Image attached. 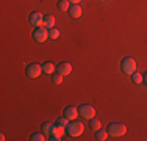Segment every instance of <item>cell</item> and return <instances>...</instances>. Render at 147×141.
Here are the masks:
<instances>
[{"label": "cell", "instance_id": "2", "mask_svg": "<svg viewBox=\"0 0 147 141\" xmlns=\"http://www.w3.org/2000/svg\"><path fill=\"white\" fill-rule=\"evenodd\" d=\"M107 132L110 133L111 136H122L127 133V125L122 124V122H110Z\"/></svg>", "mask_w": 147, "mask_h": 141}, {"label": "cell", "instance_id": "16", "mask_svg": "<svg viewBox=\"0 0 147 141\" xmlns=\"http://www.w3.org/2000/svg\"><path fill=\"white\" fill-rule=\"evenodd\" d=\"M72 3L69 2V0H58L57 2V8L59 9V11H67L69 8H71Z\"/></svg>", "mask_w": 147, "mask_h": 141}, {"label": "cell", "instance_id": "9", "mask_svg": "<svg viewBox=\"0 0 147 141\" xmlns=\"http://www.w3.org/2000/svg\"><path fill=\"white\" fill-rule=\"evenodd\" d=\"M64 132H66V127H58L57 124H55V129H53V132L49 135V140H52V141L61 140L63 135H64Z\"/></svg>", "mask_w": 147, "mask_h": 141}, {"label": "cell", "instance_id": "15", "mask_svg": "<svg viewBox=\"0 0 147 141\" xmlns=\"http://www.w3.org/2000/svg\"><path fill=\"white\" fill-rule=\"evenodd\" d=\"M88 125H89L91 130H94V132H96V130H99V129H102V122H100L99 119L96 118V116L89 119V124H88Z\"/></svg>", "mask_w": 147, "mask_h": 141}, {"label": "cell", "instance_id": "7", "mask_svg": "<svg viewBox=\"0 0 147 141\" xmlns=\"http://www.w3.org/2000/svg\"><path fill=\"white\" fill-rule=\"evenodd\" d=\"M42 20H44V16H42L39 11L30 13L28 22H30V25H33V28H34V27H42Z\"/></svg>", "mask_w": 147, "mask_h": 141}, {"label": "cell", "instance_id": "8", "mask_svg": "<svg viewBox=\"0 0 147 141\" xmlns=\"http://www.w3.org/2000/svg\"><path fill=\"white\" fill-rule=\"evenodd\" d=\"M63 116H66L69 121H75L77 116H80L78 115V107H75V105H67V107L64 108V111H63Z\"/></svg>", "mask_w": 147, "mask_h": 141}, {"label": "cell", "instance_id": "18", "mask_svg": "<svg viewBox=\"0 0 147 141\" xmlns=\"http://www.w3.org/2000/svg\"><path fill=\"white\" fill-rule=\"evenodd\" d=\"M131 82H133V83H136V85L144 83V75H142V74H139L138 70H136V72H133V74H131Z\"/></svg>", "mask_w": 147, "mask_h": 141}, {"label": "cell", "instance_id": "24", "mask_svg": "<svg viewBox=\"0 0 147 141\" xmlns=\"http://www.w3.org/2000/svg\"><path fill=\"white\" fill-rule=\"evenodd\" d=\"M142 75H144V83L147 85V72H146V74H142Z\"/></svg>", "mask_w": 147, "mask_h": 141}, {"label": "cell", "instance_id": "23", "mask_svg": "<svg viewBox=\"0 0 147 141\" xmlns=\"http://www.w3.org/2000/svg\"><path fill=\"white\" fill-rule=\"evenodd\" d=\"M69 2H71L72 5H75V3H80V2H82V0H69Z\"/></svg>", "mask_w": 147, "mask_h": 141}, {"label": "cell", "instance_id": "22", "mask_svg": "<svg viewBox=\"0 0 147 141\" xmlns=\"http://www.w3.org/2000/svg\"><path fill=\"white\" fill-rule=\"evenodd\" d=\"M49 36H50V39H57V38L59 36V30L58 28H50V30H49Z\"/></svg>", "mask_w": 147, "mask_h": 141}, {"label": "cell", "instance_id": "14", "mask_svg": "<svg viewBox=\"0 0 147 141\" xmlns=\"http://www.w3.org/2000/svg\"><path fill=\"white\" fill-rule=\"evenodd\" d=\"M53 129H55V124H52V122H44L42 127H41V132H42L44 135L49 138V135L53 132Z\"/></svg>", "mask_w": 147, "mask_h": 141}, {"label": "cell", "instance_id": "3", "mask_svg": "<svg viewBox=\"0 0 147 141\" xmlns=\"http://www.w3.org/2000/svg\"><path fill=\"white\" fill-rule=\"evenodd\" d=\"M121 70L127 75H131L133 72H136V61L135 58H130V56H125L121 61Z\"/></svg>", "mask_w": 147, "mask_h": 141}, {"label": "cell", "instance_id": "25", "mask_svg": "<svg viewBox=\"0 0 147 141\" xmlns=\"http://www.w3.org/2000/svg\"><path fill=\"white\" fill-rule=\"evenodd\" d=\"M102 2H105V0H102Z\"/></svg>", "mask_w": 147, "mask_h": 141}, {"label": "cell", "instance_id": "13", "mask_svg": "<svg viewBox=\"0 0 147 141\" xmlns=\"http://www.w3.org/2000/svg\"><path fill=\"white\" fill-rule=\"evenodd\" d=\"M42 27L49 28V30L55 27V17L52 16V14H47V16H44V20H42Z\"/></svg>", "mask_w": 147, "mask_h": 141}, {"label": "cell", "instance_id": "6", "mask_svg": "<svg viewBox=\"0 0 147 141\" xmlns=\"http://www.w3.org/2000/svg\"><path fill=\"white\" fill-rule=\"evenodd\" d=\"M78 115L85 119H91L96 116V110H94V107H91L88 104H82L78 107Z\"/></svg>", "mask_w": 147, "mask_h": 141}, {"label": "cell", "instance_id": "4", "mask_svg": "<svg viewBox=\"0 0 147 141\" xmlns=\"http://www.w3.org/2000/svg\"><path fill=\"white\" fill-rule=\"evenodd\" d=\"M31 38H33L36 42H45L47 39H50L49 36V28L45 27H34L33 33H31Z\"/></svg>", "mask_w": 147, "mask_h": 141}, {"label": "cell", "instance_id": "10", "mask_svg": "<svg viewBox=\"0 0 147 141\" xmlns=\"http://www.w3.org/2000/svg\"><path fill=\"white\" fill-rule=\"evenodd\" d=\"M57 72L61 74V75H69V74L72 72V64L67 63V61H61L57 66Z\"/></svg>", "mask_w": 147, "mask_h": 141}, {"label": "cell", "instance_id": "17", "mask_svg": "<svg viewBox=\"0 0 147 141\" xmlns=\"http://www.w3.org/2000/svg\"><path fill=\"white\" fill-rule=\"evenodd\" d=\"M107 136H108V132H107V130H103V129H99V130L94 132V138L99 140V141H105V140H107Z\"/></svg>", "mask_w": 147, "mask_h": 141}, {"label": "cell", "instance_id": "11", "mask_svg": "<svg viewBox=\"0 0 147 141\" xmlns=\"http://www.w3.org/2000/svg\"><path fill=\"white\" fill-rule=\"evenodd\" d=\"M67 13H69V16H71L72 19H78V17L82 16L83 9H82V6H80L78 3H75V5H71V8L67 9Z\"/></svg>", "mask_w": 147, "mask_h": 141}, {"label": "cell", "instance_id": "5", "mask_svg": "<svg viewBox=\"0 0 147 141\" xmlns=\"http://www.w3.org/2000/svg\"><path fill=\"white\" fill-rule=\"evenodd\" d=\"M25 74H27V77H30V79H38V77L42 74V66L38 64V63H30V64H27V68H25Z\"/></svg>", "mask_w": 147, "mask_h": 141}, {"label": "cell", "instance_id": "21", "mask_svg": "<svg viewBox=\"0 0 147 141\" xmlns=\"http://www.w3.org/2000/svg\"><path fill=\"white\" fill-rule=\"evenodd\" d=\"M63 79H64V75H61V74H55V75H52V82H53L55 85H61Z\"/></svg>", "mask_w": 147, "mask_h": 141}, {"label": "cell", "instance_id": "12", "mask_svg": "<svg viewBox=\"0 0 147 141\" xmlns=\"http://www.w3.org/2000/svg\"><path fill=\"white\" fill-rule=\"evenodd\" d=\"M55 70H57V66H55L52 61H45V63H42V72H44V74H47V75H52V74H55Z\"/></svg>", "mask_w": 147, "mask_h": 141}, {"label": "cell", "instance_id": "20", "mask_svg": "<svg viewBox=\"0 0 147 141\" xmlns=\"http://www.w3.org/2000/svg\"><path fill=\"white\" fill-rule=\"evenodd\" d=\"M55 124H57L58 127H66L69 124V119L66 118V116H63V118H58L57 121H55Z\"/></svg>", "mask_w": 147, "mask_h": 141}, {"label": "cell", "instance_id": "1", "mask_svg": "<svg viewBox=\"0 0 147 141\" xmlns=\"http://www.w3.org/2000/svg\"><path fill=\"white\" fill-rule=\"evenodd\" d=\"M85 132V124L78 121H69V124L66 125V133H67L71 138H75V136L83 135Z\"/></svg>", "mask_w": 147, "mask_h": 141}, {"label": "cell", "instance_id": "19", "mask_svg": "<svg viewBox=\"0 0 147 141\" xmlns=\"http://www.w3.org/2000/svg\"><path fill=\"white\" fill-rule=\"evenodd\" d=\"M45 138H47V136H45L42 132H41V133H31V135H30L31 141H44Z\"/></svg>", "mask_w": 147, "mask_h": 141}]
</instances>
